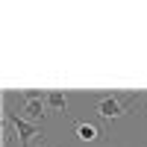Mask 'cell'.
Masks as SVG:
<instances>
[{
  "label": "cell",
  "instance_id": "cell-1",
  "mask_svg": "<svg viewBox=\"0 0 147 147\" xmlns=\"http://www.w3.org/2000/svg\"><path fill=\"white\" fill-rule=\"evenodd\" d=\"M6 121L12 124V129L18 132V141H21V147H30L32 144V138L38 136V127L32 124V121H27V118H21V115H6Z\"/></svg>",
  "mask_w": 147,
  "mask_h": 147
},
{
  "label": "cell",
  "instance_id": "cell-5",
  "mask_svg": "<svg viewBox=\"0 0 147 147\" xmlns=\"http://www.w3.org/2000/svg\"><path fill=\"white\" fill-rule=\"evenodd\" d=\"M77 138L80 141H97L100 138V129L94 124H88V121H82V124H77Z\"/></svg>",
  "mask_w": 147,
  "mask_h": 147
},
{
  "label": "cell",
  "instance_id": "cell-4",
  "mask_svg": "<svg viewBox=\"0 0 147 147\" xmlns=\"http://www.w3.org/2000/svg\"><path fill=\"white\" fill-rule=\"evenodd\" d=\"M44 106L53 109V112H65V109H68V97L62 91H47L44 94Z\"/></svg>",
  "mask_w": 147,
  "mask_h": 147
},
{
  "label": "cell",
  "instance_id": "cell-2",
  "mask_svg": "<svg viewBox=\"0 0 147 147\" xmlns=\"http://www.w3.org/2000/svg\"><path fill=\"white\" fill-rule=\"evenodd\" d=\"M97 112H100V118H121L124 115V103L118 97H103L97 103Z\"/></svg>",
  "mask_w": 147,
  "mask_h": 147
},
{
  "label": "cell",
  "instance_id": "cell-3",
  "mask_svg": "<svg viewBox=\"0 0 147 147\" xmlns=\"http://www.w3.org/2000/svg\"><path fill=\"white\" fill-rule=\"evenodd\" d=\"M44 112H47V106H44V97H30L27 103H24V118L27 121H41L44 118Z\"/></svg>",
  "mask_w": 147,
  "mask_h": 147
}]
</instances>
